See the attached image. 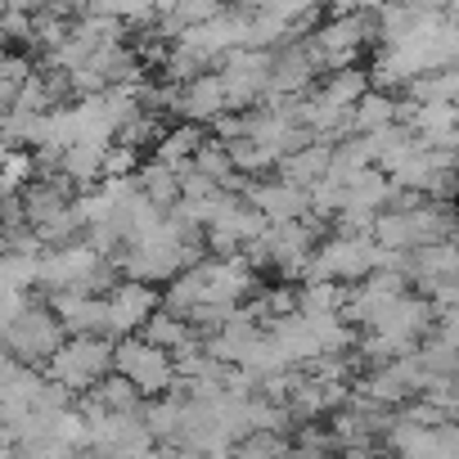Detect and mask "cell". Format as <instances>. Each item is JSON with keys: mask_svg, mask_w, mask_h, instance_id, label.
<instances>
[{"mask_svg": "<svg viewBox=\"0 0 459 459\" xmlns=\"http://www.w3.org/2000/svg\"><path fill=\"white\" fill-rule=\"evenodd\" d=\"M369 46H374V14H333L329 23H320L302 37V50L316 64V73L351 68Z\"/></svg>", "mask_w": 459, "mask_h": 459, "instance_id": "cell-1", "label": "cell"}, {"mask_svg": "<svg viewBox=\"0 0 459 459\" xmlns=\"http://www.w3.org/2000/svg\"><path fill=\"white\" fill-rule=\"evenodd\" d=\"M59 342H64V329L46 302H23V311L0 329V351L14 356L28 369H46V360L55 356Z\"/></svg>", "mask_w": 459, "mask_h": 459, "instance_id": "cell-2", "label": "cell"}, {"mask_svg": "<svg viewBox=\"0 0 459 459\" xmlns=\"http://www.w3.org/2000/svg\"><path fill=\"white\" fill-rule=\"evenodd\" d=\"M113 369V338H64L55 347V356L46 360V378L68 387L73 396L91 392L104 374Z\"/></svg>", "mask_w": 459, "mask_h": 459, "instance_id": "cell-3", "label": "cell"}, {"mask_svg": "<svg viewBox=\"0 0 459 459\" xmlns=\"http://www.w3.org/2000/svg\"><path fill=\"white\" fill-rule=\"evenodd\" d=\"M378 262V244L369 235H333L325 244H316L307 271L298 284H311V280H333V284H356L374 271Z\"/></svg>", "mask_w": 459, "mask_h": 459, "instance_id": "cell-4", "label": "cell"}, {"mask_svg": "<svg viewBox=\"0 0 459 459\" xmlns=\"http://www.w3.org/2000/svg\"><path fill=\"white\" fill-rule=\"evenodd\" d=\"M113 374H122L144 401L149 396H162L171 383H176V369H171V356L153 342H144L140 333L131 338H117L113 342Z\"/></svg>", "mask_w": 459, "mask_h": 459, "instance_id": "cell-5", "label": "cell"}, {"mask_svg": "<svg viewBox=\"0 0 459 459\" xmlns=\"http://www.w3.org/2000/svg\"><path fill=\"white\" fill-rule=\"evenodd\" d=\"M216 77L225 91V108L230 113H244L257 108L266 95V68H271V50H230L216 59Z\"/></svg>", "mask_w": 459, "mask_h": 459, "instance_id": "cell-6", "label": "cell"}, {"mask_svg": "<svg viewBox=\"0 0 459 459\" xmlns=\"http://www.w3.org/2000/svg\"><path fill=\"white\" fill-rule=\"evenodd\" d=\"M158 289L153 284H140V280H117L108 293H104V333L108 338H131L144 329V320L158 311Z\"/></svg>", "mask_w": 459, "mask_h": 459, "instance_id": "cell-7", "label": "cell"}, {"mask_svg": "<svg viewBox=\"0 0 459 459\" xmlns=\"http://www.w3.org/2000/svg\"><path fill=\"white\" fill-rule=\"evenodd\" d=\"M266 225H280V221H307L311 216V203H307V189L280 180V176H253L244 180V194H239Z\"/></svg>", "mask_w": 459, "mask_h": 459, "instance_id": "cell-8", "label": "cell"}, {"mask_svg": "<svg viewBox=\"0 0 459 459\" xmlns=\"http://www.w3.org/2000/svg\"><path fill=\"white\" fill-rule=\"evenodd\" d=\"M316 64L307 59L302 41H289L280 50H271V68H266V95L262 100H298L316 86Z\"/></svg>", "mask_w": 459, "mask_h": 459, "instance_id": "cell-9", "label": "cell"}, {"mask_svg": "<svg viewBox=\"0 0 459 459\" xmlns=\"http://www.w3.org/2000/svg\"><path fill=\"white\" fill-rule=\"evenodd\" d=\"M459 271V257H455V244L450 239H437V244H423L414 253H405V284H414V293H428L437 284H450Z\"/></svg>", "mask_w": 459, "mask_h": 459, "instance_id": "cell-10", "label": "cell"}, {"mask_svg": "<svg viewBox=\"0 0 459 459\" xmlns=\"http://www.w3.org/2000/svg\"><path fill=\"white\" fill-rule=\"evenodd\" d=\"M50 311H55L64 338H108L104 333V298H95V293H55Z\"/></svg>", "mask_w": 459, "mask_h": 459, "instance_id": "cell-11", "label": "cell"}, {"mask_svg": "<svg viewBox=\"0 0 459 459\" xmlns=\"http://www.w3.org/2000/svg\"><path fill=\"white\" fill-rule=\"evenodd\" d=\"M171 113H180L185 122L207 126L216 113H225V91H221V77H216V73H198L194 82H185V86L176 91V108H171Z\"/></svg>", "mask_w": 459, "mask_h": 459, "instance_id": "cell-12", "label": "cell"}, {"mask_svg": "<svg viewBox=\"0 0 459 459\" xmlns=\"http://www.w3.org/2000/svg\"><path fill=\"white\" fill-rule=\"evenodd\" d=\"M140 401H144V396H140L122 374H113V369H108V374H104L91 392H82L73 405H77V410H95V414H135V410H140Z\"/></svg>", "mask_w": 459, "mask_h": 459, "instance_id": "cell-13", "label": "cell"}, {"mask_svg": "<svg viewBox=\"0 0 459 459\" xmlns=\"http://www.w3.org/2000/svg\"><path fill=\"white\" fill-rule=\"evenodd\" d=\"M207 140V131L198 126V122H176V126H167L162 135H158V144H153V162H162L167 171H185L189 162H194V153H198V144Z\"/></svg>", "mask_w": 459, "mask_h": 459, "instance_id": "cell-14", "label": "cell"}, {"mask_svg": "<svg viewBox=\"0 0 459 459\" xmlns=\"http://www.w3.org/2000/svg\"><path fill=\"white\" fill-rule=\"evenodd\" d=\"M329 149H333V144L311 140V144H302V149L284 153V158L275 162V171H271V176H280V180H289V185H298V189H311V185H316V180H325V171H329Z\"/></svg>", "mask_w": 459, "mask_h": 459, "instance_id": "cell-15", "label": "cell"}, {"mask_svg": "<svg viewBox=\"0 0 459 459\" xmlns=\"http://www.w3.org/2000/svg\"><path fill=\"white\" fill-rule=\"evenodd\" d=\"M401 122V100L392 91H365L356 104H351V131L356 135H374L383 126H396Z\"/></svg>", "mask_w": 459, "mask_h": 459, "instance_id": "cell-16", "label": "cell"}, {"mask_svg": "<svg viewBox=\"0 0 459 459\" xmlns=\"http://www.w3.org/2000/svg\"><path fill=\"white\" fill-rule=\"evenodd\" d=\"M396 459H459V432L455 419L437 428H414L410 441L396 450Z\"/></svg>", "mask_w": 459, "mask_h": 459, "instance_id": "cell-17", "label": "cell"}, {"mask_svg": "<svg viewBox=\"0 0 459 459\" xmlns=\"http://www.w3.org/2000/svg\"><path fill=\"white\" fill-rule=\"evenodd\" d=\"M311 91H316L325 104H333V108H351V104L369 91V73H365L360 64H351V68H333V73H320Z\"/></svg>", "mask_w": 459, "mask_h": 459, "instance_id": "cell-18", "label": "cell"}, {"mask_svg": "<svg viewBox=\"0 0 459 459\" xmlns=\"http://www.w3.org/2000/svg\"><path fill=\"white\" fill-rule=\"evenodd\" d=\"M100 158H104V149L100 144H68V149H59L55 153V171L73 185V189H91V185H100Z\"/></svg>", "mask_w": 459, "mask_h": 459, "instance_id": "cell-19", "label": "cell"}, {"mask_svg": "<svg viewBox=\"0 0 459 459\" xmlns=\"http://www.w3.org/2000/svg\"><path fill=\"white\" fill-rule=\"evenodd\" d=\"M140 338H144V342H153V347H162V351L171 356V351H180V347L198 342L203 333H198V329H194L189 320H180V316H171V311H162V307H158V311H153V316L144 320Z\"/></svg>", "mask_w": 459, "mask_h": 459, "instance_id": "cell-20", "label": "cell"}, {"mask_svg": "<svg viewBox=\"0 0 459 459\" xmlns=\"http://www.w3.org/2000/svg\"><path fill=\"white\" fill-rule=\"evenodd\" d=\"M189 167H194V171H203V176H207L212 185H221L225 194L244 189V180H248V176H239V171H235V162H230V153H225V144H221V140H203Z\"/></svg>", "mask_w": 459, "mask_h": 459, "instance_id": "cell-21", "label": "cell"}, {"mask_svg": "<svg viewBox=\"0 0 459 459\" xmlns=\"http://www.w3.org/2000/svg\"><path fill=\"white\" fill-rule=\"evenodd\" d=\"M365 167H374V158H369V140H365V135H347V140H338V144L329 149V171H325V180L347 185V180L360 176Z\"/></svg>", "mask_w": 459, "mask_h": 459, "instance_id": "cell-22", "label": "cell"}, {"mask_svg": "<svg viewBox=\"0 0 459 459\" xmlns=\"http://www.w3.org/2000/svg\"><path fill=\"white\" fill-rule=\"evenodd\" d=\"M131 180H135V189H140L158 212L176 207V198H180V176H176V171H167L162 162H140Z\"/></svg>", "mask_w": 459, "mask_h": 459, "instance_id": "cell-23", "label": "cell"}, {"mask_svg": "<svg viewBox=\"0 0 459 459\" xmlns=\"http://www.w3.org/2000/svg\"><path fill=\"white\" fill-rule=\"evenodd\" d=\"M401 91H405V104H455V95H459V73H455V68L423 73V77L405 82Z\"/></svg>", "mask_w": 459, "mask_h": 459, "instance_id": "cell-24", "label": "cell"}, {"mask_svg": "<svg viewBox=\"0 0 459 459\" xmlns=\"http://www.w3.org/2000/svg\"><path fill=\"white\" fill-rule=\"evenodd\" d=\"M162 131H167V117H162V113H153V108H135V113L117 126V135H113V140L140 153V149H153Z\"/></svg>", "mask_w": 459, "mask_h": 459, "instance_id": "cell-25", "label": "cell"}, {"mask_svg": "<svg viewBox=\"0 0 459 459\" xmlns=\"http://www.w3.org/2000/svg\"><path fill=\"white\" fill-rule=\"evenodd\" d=\"M342 293H347V284H333V280L298 284V311L302 316H338L342 311Z\"/></svg>", "mask_w": 459, "mask_h": 459, "instance_id": "cell-26", "label": "cell"}, {"mask_svg": "<svg viewBox=\"0 0 459 459\" xmlns=\"http://www.w3.org/2000/svg\"><path fill=\"white\" fill-rule=\"evenodd\" d=\"M230 459H289V437L284 432H244L230 446Z\"/></svg>", "mask_w": 459, "mask_h": 459, "instance_id": "cell-27", "label": "cell"}, {"mask_svg": "<svg viewBox=\"0 0 459 459\" xmlns=\"http://www.w3.org/2000/svg\"><path fill=\"white\" fill-rule=\"evenodd\" d=\"M37 176L32 149H0V194H19Z\"/></svg>", "mask_w": 459, "mask_h": 459, "instance_id": "cell-28", "label": "cell"}, {"mask_svg": "<svg viewBox=\"0 0 459 459\" xmlns=\"http://www.w3.org/2000/svg\"><path fill=\"white\" fill-rule=\"evenodd\" d=\"M32 68H37V64H32L23 50H0V108L14 104V95H19V86L28 82Z\"/></svg>", "mask_w": 459, "mask_h": 459, "instance_id": "cell-29", "label": "cell"}, {"mask_svg": "<svg viewBox=\"0 0 459 459\" xmlns=\"http://www.w3.org/2000/svg\"><path fill=\"white\" fill-rule=\"evenodd\" d=\"M135 167H140V153L113 140V144L104 149V158H100V180H131Z\"/></svg>", "mask_w": 459, "mask_h": 459, "instance_id": "cell-30", "label": "cell"}, {"mask_svg": "<svg viewBox=\"0 0 459 459\" xmlns=\"http://www.w3.org/2000/svg\"><path fill=\"white\" fill-rule=\"evenodd\" d=\"M320 5H329V0H257L253 10H266V14H275V19L293 23V19H307V14H316Z\"/></svg>", "mask_w": 459, "mask_h": 459, "instance_id": "cell-31", "label": "cell"}, {"mask_svg": "<svg viewBox=\"0 0 459 459\" xmlns=\"http://www.w3.org/2000/svg\"><path fill=\"white\" fill-rule=\"evenodd\" d=\"M23 302H28V293H19L14 284H5V280H0V329H5L19 311H23Z\"/></svg>", "mask_w": 459, "mask_h": 459, "instance_id": "cell-32", "label": "cell"}, {"mask_svg": "<svg viewBox=\"0 0 459 459\" xmlns=\"http://www.w3.org/2000/svg\"><path fill=\"white\" fill-rule=\"evenodd\" d=\"M333 5V14H374L383 0H329Z\"/></svg>", "mask_w": 459, "mask_h": 459, "instance_id": "cell-33", "label": "cell"}, {"mask_svg": "<svg viewBox=\"0 0 459 459\" xmlns=\"http://www.w3.org/2000/svg\"><path fill=\"white\" fill-rule=\"evenodd\" d=\"M289 459H338L333 450H307V446H289Z\"/></svg>", "mask_w": 459, "mask_h": 459, "instance_id": "cell-34", "label": "cell"}, {"mask_svg": "<svg viewBox=\"0 0 459 459\" xmlns=\"http://www.w3.org/2000/svg\"><path fill=\"white\" fill-rule=\"evenodd\" d=\"M50 5V0H10V10H19V14H41Z\"/></svg>", "mask_w": 459, "mask_h": 459, "instance_id": "cell-35", "label": "cell"}, {"mask_svg": "<svg viewBox=\"0 0 459 459\" xmlns=\"http://www.w3.org/2000/svg\"><path fill=\"white\" fill-rule=\"evenodd\" d=\"M140 459H176V450H171V446H149Z\"/></svg>", "mask_w": 459, "mask_h": 459, "instance_id": "cell-36", "label": "cell"}, {"mask_svg": "<svg viewBox=\"0 0 459 459\" xmlns=\"http://www.w3.org/2000/svg\"><path fill=\"white\" fill-rule=\"evenodd\" d=\"M437 5H450V0H437Z\"/></svg>", "mask_w": 459, "mask_h": 459, "instance_id": "cell-37", "label": "cell"}, {"mask_svg": "<svg viewBox=\"0 0 459 459\" xmlns=\"http://www.w3.org/2000/svg\"><path fill=\"white\" fill-rule=\"evenodd\" d=\"M0 50H5V46H0Z\"/></svg>", "mask_w": 459, "mask_h": 459, "instance_id": "cell-38", "label": "cell"}]
</instances>
